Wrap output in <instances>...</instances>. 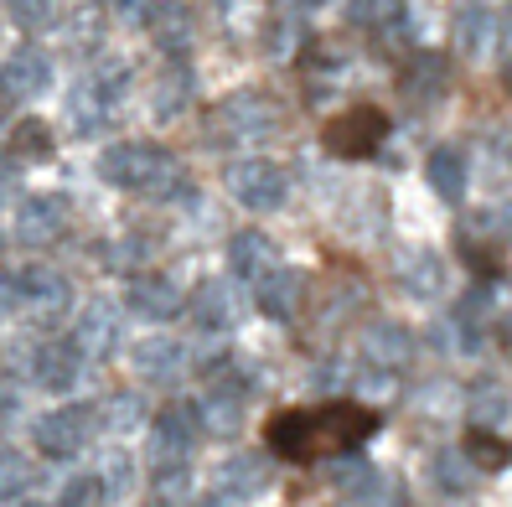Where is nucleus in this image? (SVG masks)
Here are the masks:
<instances>
[{
  "label": "nucleus",
  "instance_id": "19",
  "mask_svg": "<svg viewBox=\"0 0 512 507\" xmlns=\"http://www.w3.org/2000/svg\"><path fill=\"white\" fill-rule=\"evenodd\" d=\"M337 487L347 492V502H357V507H394V482L378 471V466H368L363 456H347V461H337Z\"/></svg>",
  "mask_w": 512,
  "mask_h": 507
},
{
  "label": "nucleus",
  "instance_id": "3",
  "mask_svg": "<svg viewBox=\"0 0 512 507\" xmlns=\"http://www.w3.org/2000/svg\"><path fill=\"white\" fill-rule=\"evenodd\" d=\"M223 187L238 207H249V213H280L285 197H290V176L269 156H244L223 171Z\"/></svg>",
  "mask_w": 512,
  "mask_h": 507
},
{
  "label": "nucleus",
  "instance_id": "25",
  "mask_svg": "<svg viewBox=\"0 0 512 507\" xmlns=\"http://www.w3.org/2000/svg\"><path fill=\"white\" fill-rule=\"evenodd\" d=\"M269 451L285 456V461H306L316 456V425H311V414L306 409H285L269 420Z\"/></svg>",
  "mask_w": 512,
  "mask_h": 507
},
{
  "label": "nucleus",
  "instance_id": "10",
  "mask_svg": "<svg viewBox=\"0 0 512 507\" xmlns=\"http://www.w3.org/2000/svg\"><path fill=\"white\" fill-rule=\"evenodd\" d=\"M182 306H187L182 285H176L171 275H161V270H140L125 285V311L140 316V321H156V326L161 321H176V316H182Z\"/></svg>",
  "mask_w": 512,
  "mask_h": 507
},
{
  "label": "nucleus",
  "instance_id": "28",
  "mask_svg": "<svg viewBox=\"0 0 512 507\" xmlns=\"http://www.w3.org/2000/svg\"><path fill=\"white\" fill-rule=\"evenodd\" d=\"M94 476H99L109 502H125L140 487V461L125 451V445H109V451H99V461H94Z\"/></svg>",
  "mask_w": 512,
  "mask_h": 507
},
{
  "label": "nucleus",
  "instance_id": "15",
  "mask_svg": "<svg viewBox=\"0 0 512 507\" xmlns=\"http://www.w3.org/2000/svg\"><path fill=\"white\" fill-rule=\"evenodd\" d=\"M275 125H280V114H275V104H269L264 94H228V99L218 104V130H223L228 140L254 145V140H264Z\"/></svg>",
  "mask_w": 512,
  "mask_h": 507
},
{
  "label": "nucleus",
  "instance_id": "48",
  "mask_svg": "<svg viewBox=\"0 0 512 507\" xmlns=\"http://www.w3.org/2000/svg\"><path fill=\"white\" fill-rule=\"evenodd\" d=\"M192 507H233V502H228V497H218V492H213V497H202V502H192Z\"/></svg>",
  "mask_w": 512,
  "mask_h": 507
},
{
  "label": "nucleus",
  "instance_id": "11",
  "mask_svg": "<svg viewBox=\"0 0 512 507\" xmlns=\"http://www.w3.org/2000/svg\"><path fill=\"white\" fill-rule=\"evenodd\" d=\"M78 378H83V352L73 347V337L37 342V352H32V383L42 394H73Z\"/></svg>",
  "mask_w": 512,
  "mask_h": 507
},
{
  "label": "nucleus",
  "instance_id": "17",
  "mask_svg": "<svg viewBox=\"0 0 512 507\" xmlns=\"http://www.w3.org/2000/svg\"><path fill=\"white\" fill-rule=\"evenodd\" d=\"M213 482H218V497H228L233 507H244V502H254V497H264V492H269L275 471H269V461H264V456L238 451V456H228V461L218 466Z\"/></svg>",
  "mask_w": 512,
  "mask_h": 507
},
{
  "label": "nucleus",
  "instance_id": "12",
  "mask_svg": "<svg viewBox=\"0 0 512 507\" xmlns=\"http://www.w3.org/2000/svg\"><path fill=\"white\" fill-rule=\"evenodd\" d=\"M145 26V37L156 42L161 52L171 57H182L197 37V21H192V6H182V0H150V6H140V21Z\"/></svg>",
  "mask_w": 512,
  "mask_h": 507
},
{
  "label": "nucleus",
  "instance_id": "40",
  "mask_svg": "<svg viewBox=\"0 0 512 507\" xmlns=\"http://www.w3.org/2000/svg\"><path fill=\"white\" fill-rule=\"evenodd\" d=\"M88 78H99V83L109 88V94L125 99V94H130V83H135V68H130V57L109 52V57H99V63H94V73H88Z\"/></svg>",
  "mask_w": 512,
  "mask_h": 507
},
{
  "label": "nucleus",
  "instance_id": "8",
  "mask_svg": "<svg viewBox=\"0 0 512 507\" xmlns=\"http://www.w3.org/2000/svg\"><path fill=\"white\" fill-rule=\"evenodd\" d=\"M119 342H125V311L114 301L94 295V301H83V311H73V347L83 352V363L109 357Z\"/></svg>",
  "mask_w": 512,
  "mask_h": 507
},
{
  "label": "nucleus",
  "instance_id": "6",
  "mask_svg": "<svg viewBox=\"0 0 512 507\" xmlns=\"http://www.w3.org/2000/svg\"><path fill=\"white\" fill-rule=\"evenodd\" d=\"M150 461H187L192 445L202 440V420H197V404L192 399H176L166 409L150 414Z\"/></svg>",
  "mask_w": 512,
  "mask_h": 507
},
{
  "label": "nucleus",
  "instance_id": "41",
  "mask_svg": "<svg viewBox=\"0 0 512 507\" xmlns=\"http://www.w3.org/2000/svg\"><path fill=\"white\" fill-rule=\"evenodd\" d=\"M223 26H233V32H254V26H264V0H213Z\"/></svg>",
  "mask_w": 512,
  "mask_h": 507
},
{
  "label": "nucleus",
  "instance_id": "13",
  "mask_svg": "<svg viewBox=\"0 0 512 507\" xmlns=\"http://www.w3.org/2000/svg\"><path fill=\"white\" fill-rule=\"evenodd\" d=\"M52 88V57L42 47H16L6 63H0V94L16 104H32Z\"/></svg>",
  "mask_w": 512,
  "mask_h": 507
},
{
  "label": "nucleus",
  "instance_id": "49",
  "mask_svg": "<svg viewBox=\"0 0 512 507\" xmlns=\"http://www.w3.org/2000/svg\"><path fill=\"white\" fill-rule=\"evenodd\" d=\"M502 78H507V88H512V57H507V68H502Z\"/></svg>",
  "mask_w": 512,
  "mask_h": 507
},
{
  "label": "nucleus",
  "instance_id": "53",
  "mask_svg": "<svg viewBox=\"0 0 512 507\" xmlns=\"http://www.w3.org/2000/svg\"><path fill=\"white\" fill-rule=\"evenodd\" d=\"M507 26H512V21H507Z\"/></svg>",
  "mask_w": 512,
  "mask_h": 507
},
{
  "label": "nucleus",
  "instance_id": "46",
  "mask_svg": "<svg viewBox=\"0 0 512 507\" xmlns=\"http://www.w3.org/2000/svg\"><path fill=\"white\" fill-rule=\"evenodd\" d=\"M0 202H16V171H11V161H0Z\"/></svg>",
  "mask_w": 512,
  "mask_h": 507
},
{
  "label": "nucleus",
  "instance_id": "37",
  "mask_svg": "<svg viewBox=\"0 0 512 507\" xmlns=\"http://www.w3.org/2000/svg\"><path fill=\"white\" fill-rule=\"evenodd\" d=\"M466 461H471L476 471H502V466L512 461V445H507L497 430H476V425H471V435H466Z\"/></svg>",
  "mask_w": 512,
  "mask_h": 507
},
{
  "label": "nucleus",
  "instance_id": "45",
  "mask_svg": "<svg viewBox=\"0 0 512 507\" xmlns=\"http://www.w3.org/2000/svg\"><path fill=\"white\" fill-rule=\"evenodd\" d=\"M21 420V394L16 389H0V430H11Z\"/></svg>",
  "mask_w": 512,
  "mask_h": 507
},
{
  "label": "nucleus",
  "instance_id": "26",
  "mask_svg": "<svg viewBox=\"0 0 512 507\" xmlns=\"http://www.w3.org/2000/svg\"><path fill=\"white\" fill-rule=\"evenodd\" d=\"M425 182L435 187L440 202H461L466 187H471L466 151H456V145H440V151H430V161H425Z\"/></svg>",
  "mask_w": 512,
  "mask_h": 507
},
{
  "label": "nucleus",
  "instance_id": "31",
  "mask_svg": "<svg viewBox=\"0 0 512 507\" xmlns=\"http://www.w3.org/2000/svg\"><path fill=\"white\" fill-rule=\"evenodd\" d=\"M94 409H99V430H109V435H140L150 425V409L140 394H109Z\"/></svg>",
  "mask_w": 512,
  "mask_h": 507
},
{
  "label": "nucleus",
  "instance_id": "20",
  "mask_svg": "<svg viewBox=\"0 0 512 507\" xmlns=\"http://www.w3.org/2000/svg\"><path fill=\"white\" fill-rule=\"evenodd\" d=\"M114 109H119V94H109L99 78H83L73 94H68V119H73V130H78L83 140H94L99 130H109Z\"/></svg>",
  "mask_w": 512,
  "mask_h": 507
},
{
  "label": "nucleus",
  "instance_id": "30",
  "mask_svg": "<svg viewBox=\"0 0 512 507\" xmlns=\"http://www.w3.org/2000/svg\"><path fill=\"white\" fill-rule=\"evenodd\" d=\"M476 476H481V471L466 461V451H435V456H430V487H435L440 497H471Z\"/></svg>",
  "mask_w": 512,
  "mask_h": 507
},
{
  "label": "nucleus",
  "instance_id": "51",
  "mask_svg": "<svg viewBox=\"0 0 512 507\" xmlns=\"http://www.w3.org/2000/svg\"><path fill=\"white\" fill-rule=\"evenodd\" d=\"M11 507H37V502H11Z\"/></svg>",
  "mask_w": 512,
  "mask_h": 507
},
{
  "label": "nucleus",
  "instance_id": "2",
  "mask_svg": "<svg viewBox=\"0 0 512 507\" xmlns=\"http://www.w3.org/2000/svg\"><path fill=\"white\" fill-rule=\"evenodd\" d=\"M99 435V409L94 404H57L32 420V445L42 461H78Z\"/></svg>",
  "mask_w": 512,
  "mask_h": 507
},
{
  "label": "nucleus",
  "instance_id": "16",
  "mask_svg": "<svg viewBox=\"0 0 512 507\" xmlns=\"http://www.w3.org/2000/svg\"><path fill=\"white\" fill-rule=\"evenodd\" d=\"M300 301H306V280H300V270L295 264H269V270L254 280V306H259V316H269V321H290L295 311H300Z\"/></svg>",
  "mask_w": 512,
  "mask_h": 507
},
{
  "label": "nucleus",
  "instance_id": "23",
  "mask_svg": "<svg viewBox=\"0 0 512 507\" xmlns=\"http://www.w3.org/2000/svg\"><path fill=\"white\" fill-rule=\"evenodd\" d=\"M197 404V420H202V435H238V425H244V409H249V394L244 389H223V383H213Z\"/></svg>",
  "mask_w": 512,
  "mask_h": 507
},
{
  "label": "nucleus",
  "instance_id": "22",
  "mask_svg": "<svg viewBox=\"0 0 512 507\" xmlns=\"http://www.w3.org/2000/svg\"><path fill=\"white\" fill-rule=\"evenodd\" d=\"M394 275H399V285L414 295V301H440L445 295V259L435 249H404Z\"/></svg>",
  "mask_w": 512,
  "mask_h": 507
},
{
  "label": "nucleus",
  "instance_id": "52",
  "mask_svg": "<svg viewBox=\"0 0 512 507\" xmlns=\"http://www.w3.org/2000/svg\"><path fill=\"white\" fill-rule=\"evenodd\" d=\"M0 244H6V233H0Z\"/></svg>",
  "mask_w": 512,
  "mask_h": 507
},
{
  "label": "nucleus",
  "instance_id": "47",
  "mask_svg": "<svg viewBox=\"0 0 512 507\" xmlns=\"http://www.w3.org/2000/svg\"><path fill=\"white\" fill-rule=\"evenodd\" d=\"M285 6H290L295 16H300V11H306V16H311V11H321V6H326V0H285Z\"/></svg>",
  "mask_w": 512,
  "mask_h": 507
},
{
  "label": "nucleus",
  "instance_id": "34",
  "mask_svg": "<svg viewBox=\"0 0 512 507\" xmlns=\"http://www.w3.org/2000/svg\"><path fill=\"white\" fill-rule=\"evenodd\" d=\"M145 482H150V497L161 507H182L187 492H192V471H187V461H150Z\"/></svg>",
  "mask_w": 512,
  "mask_h": 507
},
{
  "label": "nucleus",
  "instance_id": "33",
  "mask_svg": "<svg viewBox=\"0 0 512 507\" xmlns=\"http://www.w3.org/2000/svg\"><path fill=\"white\" fill-rule=\"evenodd\" d=\"M150 104H156V119H176L192 104V73L182 63H166V73L150 88Z\"/></svg>",
  "mask_w": 512,
  "mask_h": 507
},
{
  "label": "nucleus",
  "instance_id": "1",
  "mask_svg": "<svg viewBox=\"0 0 512 507\" xmlns=\"http://www.w3.org/2000/svg\"><path fill=\"white\" fill-rule=\"evenodd\" d=\"M99 176L119 192H135V197H150V202H176L187 197V166L176 161L166 145H145V140H119V145H104L99 156Z\"/></svg>",
  "mask_w": 512,
  "mask_h": 507
},
{
  "label": "nucleus",
  "instance_id": "27",
  "mask_svg": "<svg viewBox=\"0 0 512 507\" xmlns=\"http://www.w3.org/2000/svg\"><path fill=\"white\" fill-rule=\"evenodd\" d=\"M497 37H502V21H497L487 6H466V11L456 16V52H461V57H471V63L492 57Z\"/></svg>",
  "mask_w": 512,
  "mask_h": 507
},
{
  "label": "nucleus",
  "instance_id": "24",
  "mask_svg": "<svg viewBox=\"0 0 512 507\" xmlns=\"http://www.w3.org/2000/svg\"><path fill=\"white\" fill-rule=\"evenodd\" d=\"M269 264H275V244H269L264 228H238V233L228 238V270H233V280L254 285Z\"/></svg>",
  "mask_w": 512,
  "mask_h": 507
},
{
  "label": "nucleus",
  "instance_id": "39",
  "mask_svg": "<svg viewBox=\"0 0 512 507\" xmlns=\"http://www.w3.org/2000/svg\"><path fill=\"white\" fill-rule=\"evenodd\" d=\"M409 0H347V21L357 26H388L394 16H404Z\"/></svg>",
  "mask_w": 512,
  "mask_h": 507
},
{
  "label": "nucleus",
  "instance_id": "7",
  "mask_svg": "<svg viewBox=\"0 0 512 507\" xmlns=\"http://www.w3.org/2000/svg\"><path fill=\"white\" fill-rule=\"evenodd\" d=\"M383 135H388L383 109H373V104H352L347 114H337V119L326 125V151L357 161V156H373L378 145H383Z\"/></svg>",
  "mask_w": 512,
  "mask_h": 507
},
{
  "label": "nucleus",
  "instance_id": "38",
  "mask_svg": "<svg viewBox=\"0 0 512 507\" xmlns=\"http://www.w3.org/2000/svg\"><path fill=\"white\" fill-rule=\"evenodd\" d=\"M52 507H109L104 487H99V476L94 471H73L63 487H57V502Z\"/></svg>",
  "mask_w": 512,
  "mask_h": 507
},
{
  "label": "nucleus",
  "instance_id": "36",
  "mask_svg": "<svg viewBox=\"0 0 512 507\" xmlns=\"http://www.w3.org/2000/svg\"><path fill=\"white\" fill-rule=\"evenodd\" d=\"M32 487H37V466H32V456L0 451V507L26 502V492H32Z\"/></svg>",
  "mask_w": 512,
  "mask_h": 507
},
{
  "label": "nucleus",
  "instance_id": "35",
  "mask_svg": "<svg viewBox=\"0 0 512 507\" xmlns=\"http://www.w3.org/2000/svg\"><path fill=\"white\" fill-rule=\"evenodd\" d=\"M52 145H57V135H52L47 119H37V114H21L11 125V156L16 161H47Z\"/></svg>",
  "mask_w": 512,
  "mask_h": 507
},
{
  "label": "nucleus",
  "instance_id": "14",
  "mask_svg": "<svg viewBox=\"0 0 512 507\" xmlns=\"http://www.w3.org/2000/svg\"><path fill=\"white\" fill-rule=\"evenodd\" d=\"M182 316L197 326L202 337H223V332H233V321H238V295H233V285H223V280L213 275V280H202V285L187 295Z\"/></svg>",
  "mask_w": 512,
  "mask_h": 507
},
{
  "label": "nucleus",
  "instance_id": "32",
  "mask_svg": "<svg viewBox=\"0 0 512 507\" xmlns=\"http://www.w3.org/2000/svg\"><path fill=\"white\" fill-rule=\"evenodd\" d=\"M445 88H450V63H445V57H430V52H419L414 57V63L404 68V94L409 99H440L445 94Z\"/></svg>",
  "mask_w": 512,
  "mask_h": 507
},
{
  "label": "nucleus",
  "instance_id": "42",
  "mask_svg": "<svg viewBox=\"0 0 512 507\" xmlns=\"http://www.w3.org/2000/svg\"><path fill=\"white\" fill-rule=\"evenodd\" d=\"M6 11L16 26H26V32H37V26H52L57 16V0H6Z\"/></svg>",
  "mask_w": 512,
  "mask_h": 507
},
{
  "label": "nucleus",
  "instance_id": "29",
  "mask_svg": "<svg viewBox=\"0 0 512 507\" xmlns=\"http://www.w3.org/2000/svg\"><path fill=\"white\" fill-rule=\"evenodd\" d=\"M466 409H471V425L476 430H502L512 420V394L502 389L497 378H481V383H471Z\"/></svg>",
  "mask_w": 512,
  "mask_h": 507
},
{
  "label": "nucleus",
  "instance_id": "50",
  "mask_svg": "<svg viewBox=\"0 0 512 507\" xmlns=\"http://www.w3.org/2000/svg\"><path fill=\"white\" fill-rule=\"evenodd\" d=\"M109 6H135V0H109Z\"/></svg>",
  "mask_w": 512,
  "mask_h": 507
},
{
  "label": "nucleus",
  "instance_id": "4",
  "mask_svg": "<svg viewBox=\"0 0 512 507\" xmlns=\"http://www.w3.org/2000/svg\"><path fill=\"white\" fill-rule=\"evenodd\" d=\"M16 295H21V311L42 326H57L78 301L73 280L63 270H52V264H26V270H16Z\"/></svg>",
  "mask_w": 512,
  "mask_h": 507
},
{
  "label": "nucleus",
  "instance_id": "5",
  "mask_svg": "<svg viewBox=\"0 0 512 507\" xmlns=\"http://www.w3.org/2000/svg\"><path fill=\"white\" fill-rule=\"evenodd\" d=\"M311 425H316V456L331 451V456H347L357 451L373 430H378V414L363 409V404H326V409H311Z\"/></svg>",
  "mask_w": 512,
  "mask_h": 507
},
{
  "label": "nucleus",
  "instance_id": "44",
  "mask_svg": "<svg viewBox=\"0 0 512 507\" xmlns=\"http://www.w3.org/2000/svg\"><path fill=\"white\" fill-rule=\"evenodd\" d=\"M21 311V295H16V270H0V321Z\"/></svg>",
  "mask_w": 512,
  "mask_h": 507
},
{
  "label": "nucleus",
  "instance_id": "21",
  "mask_svg": "<svg viewBox=\"0 0 512 507\" xmlns=\"http://www.w3.org/2000/svg\"><path fill=\"white\" fill-rule=\"evenodd\" d=\"M409 357H414V332H404L399 321H373L363 332V363L399 373V368H409Z\"/></svg>",
  "mask_w": 512,
  "mask_h": 507
},
{
  "label": "nucleus",
  "instance_id": "43",
  "mask_svg": "<svg viewBox=\"0 0 512 507\" xmlns=\"http://www.w3.org/2000/svg\"><path fill=\"white\" fill-rule=\"evenodd\" d=\"M259 42L269 47V52H275V57H290L295 52V21H275V26H259Z\"/></svg>",
  "mask_w": 512,
  "mask_h": 507
},
{
  "label": "nucleus",
  "instance_id": "18",
  "mask_svg": "<svg viewBox=\"0 0 512 507\" xmlns=\"http://www.w3.org/2000/svg\"><path fill=\"white\" fill-rule=\"evenodd\" d=\"M130 368H135V378L140 383H176L187 373V347L176 342V337H140L135 347H130Z\"/></svg>",
  "mask_w": 512,
  "mask_h": 507
},
{
  "label": "nucleus",
  "instance_id": "9",
  "mask_svg": "<svg viewBox=\"0 0 512 507\" xmlns=\"http://www.w3.org/2000/svg\"><path fill=\"white\" fill-rule=\"evenodd\" d=\"M68 228V202L63 197H47V192H32L11 207V238L26 249H47L57 244V233Z\"/></svg>",
  "mask_w": 512,
  "mask_h": 507
}]
</instances>
